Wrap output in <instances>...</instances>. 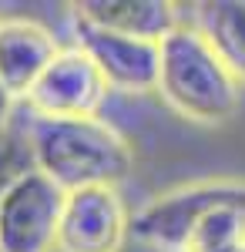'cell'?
Listing matches in <instances>:
<instances>
[{
  "label": "cell",
  "instance_id": "10",
  "mask_svg": "<svg viewBox=\"0 0 245 252\" xmlns=\"http://www.w3.org/2000/svg\"><path fill=\"white\" fill-rule=\"evenodd\" d=\"M191 27L212 44L228 74L245 88V0H205L195 3Z\"/></svg>",
  "mask_w": 245,
  "mask_h": 252
},
{
  "label": "cell",
  "instance_id": "1",
  "mask_svg": "<svg viewBox=\"0 0 245 252\" xmlns=\"http://www.w3.org/2000/svg\"><path fill=\"white\" fill-rule=\"evenodd\" d=\"M27 141L34 168L44 172L57 189H97L118 185L131 172V145L101 118H31Z\"/></svg>",
  "mask_w": 245,
  "mask_h": 252
},
{
  "label": "cell",
  "instance_id": "8",
  "mask_svg": "<svg viewBox=\"0 0 245 252\" xmlns=\"http://www.w3.org/2000/svg\"><path fill=\"white\" fill-rule=\"evenodd\" d=\"M57 54L61 44L44 24L31 17H0V84L14 101H27L31 88Z\"/></svg>",
  "mask_w": 245,
  "mask_h": 252
},
{
  "label": "cell",
  "instance_id": "6",
  "mask_svg": "<svg viewBox=\"0 0 245 252\" xmlns=\"http://www.w3.org/2000/svg\"><path fill=\"white\" fill-rule=\"evenodd\" d=\"M108 81L81 47H61L51 67L31 88L27 104L37 118H97L108 97Z\"/></svg>",
  "mask_w": 245,
  "mask_h": 252
},
{
  "label": "cell",
  "instance_id": "13",
  "mask_svg": "<svg viewBox=\"0 0 245 252\" xmlns=\"http://www.w3.org/2000/svg\"><path fill=\"white\" fill-rule=\"evenodd\" d=\"M10 101H14V97L7 94V88L0 84V135L7 131V118H10Z\"/></svg>",
  "mask_w": 245,
  "mask_h": 252
},
{
  "label": "cell",
  "instance_id": "12",
  "mask_svg": "<svg viewBox=\"0 0 245 252\" xmlns=\"http://www.w3.org/2000/svg\"><path fill=\"white\" fill-rule=\"evenodd\" d=\"M34 168V155H31V141L27 131H3L0 135V202L10 192V185L20 175H27Z\"/></svg>",
  "mask_w": 245,
  "mask_h": 252
},
{
  "label": "cell",
  "instance_id": "3",
  "mask_svg": "<svg viewBox=\"0 0 245 252\" xmlns=\"http://www.w3.org/2000/svg\"><path fill=\"white\" fill-rule=\"evenodd\" d=\"M222 205H245V182H191L151 198L131 219V235L158 252H185L195 229Z\"/></svg>",
  "mask_w": 245,
  "mask_h": 252
},
{
  "label": "cell",
  "instance_id": "4",
  "mask_svg": "<svg viewBox=\"0 0 245 252\" xmlns=\"http://www.w3.org/2000/svg\"><path fill=\"white\" fill-rule=\"evenodd\" d=\"M67 192L31 168L0 202V252H57V229Z\"/></svg>",
  "mask_w": 245,
  "mask_h": 252
},
{
  "label": "cell",
  "instance_id": "5",
  "mask_svg": "<svg viewBox=\"0 0 245 252\" xmlns=\"http://www.w3.org/2000/svg\"><path fill=\"white\" fill-rule=\"evenodd\" d=\"M131 235V215L114 185L67 192L57 252H121Z\"/></svg>",
  "mask_w": 245,
  "mask_h": 252
},
{
  "label": "cell",
  "instance_id": "9",
  "mask_svg": "<svg viewBox=\"0 0 245 252\" xmlns=\"http://www.w3.org/2000/svg\"><path fill=\"white\" fill-rule=\"evenodd\" d=\"M74 17L124 37L154 40V44H161L175 27H182L178 7L168 0H84L74 3Z\"/></svg>",
  "mask_w": 245,
  "mask_h": 252
},
{
  "label": "cell",
  "instance_id": "2",
  "mask_svg": "<svg viewBox=\"0 0 245 252\" xmlns=\"http://www.w3.org/2000/svg\"><path fill=\"white\" fill-rule=\"evenodd\" d=\"M158 94L188 121L218 125L239 108V81L191 24L175 27L161 40Z\"/></svg>",
  "mask_w": 245,
  "mask_h": 252
},
{
  "label": "cell",
  "instance_id": "7",
  "mask_svg": "<svg viewBox=\"0 0 245 252\" xmlns=\"http://www.w3.org/2000/svg\"><path fill=\"white\" fill-rule=\"evenodd\" d=\"M74 34H77V47L97 64L101 78L108 81L111 91H121V94L158 91L161 44L124 37V34L94 27L81 17H74Z\"/></svg>",
  "mask_w": 245,
  "mask_h": 252
},
{
  "label": "cell",
  "instance_id": "11",
  "mask_svg": "<svg viewBox=\"0 0 245 252\" xmlns=\"http://www.w3.org/2000/svg\"><path fill=\"white\" fill-rule=\"evenodd\" d=\"M185 252H245V205H222L195 229Z\"/></svg>",
  "mask_w": 245,
  "mask_h": 252
}]
</instances>
